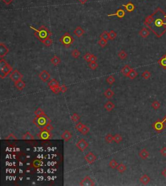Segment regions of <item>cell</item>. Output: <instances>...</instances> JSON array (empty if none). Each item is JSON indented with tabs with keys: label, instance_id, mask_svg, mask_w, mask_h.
I'll list each match as a JSON object with an SVG mask.
<instances>
[{
	"label": "cell",
	"instance_id": "cell-1",
	"mask_svg": "<svg viewBox=\"0 0 166 186\" xmlns=\"http://www.w3.org/2000/svg\"><path fill=\"white\" fill-rule=\"evenodd\" d=\"M144 25L158 38L166 33V14L160 8H158L152 14L148 16L144 21Z\"/></svg>",
	"mask_w": 166,
	"mask_h": 186
},
{
	"label": "cell",
	"instance_id": "cell-2",
	"mask_svg": "<svg viewBox=\"0 0 166 186\" xmlns=\"http://www.w3.org/2000/svg\"><path fill=\"white\" fill-rule=\"evenodd\" d=\"M29 27L31 29H32L33 30L35 31V37L36 38L38 39L41 42H42L43 41L45 40V39L48 38H50L52 35V33L48 29H47L44 25H42L38 29H35V27H33V26H29Z\"/></svg>",
	"mask_w": 166,
	"mask_h": 186
},
{
	"label": "cell",
	"instance_id": "cell-3",
	"mask_svg": "<svg viewBox=\"0 0 166 186\" xmlns=\"http://www.w3.org/2000/svg\"><path fill=\"white\" fill-rule=\"evenodd\" d=\"M13 67L9 65L6 60L3 59V58L1 59L0 60V77L1 79H5L10 72L13 71Z\"/></svg>",
	"mask_w": 166,
	"mask_h": 186
},
{
	"label": "cell",
	"instance_id": "cell-4",
	"mask_svg": "<svg viewBox=\"0 0 166 186\" xmlns=\"http://www.w3.org/2000/svg\"><path fill=\"white\" fill-rule=\"evenodd\" d=\"M33 123L37 127L42 129L47 124L51 123V119L48 118V115H39L36 116L33 119Z\"/></svg>",
	"mask_w": 166,
	"mask_h": 186
},
{
	"label": "cell",
	"instance_id": "cell-5",
	"mask_svg": "<svg viewBox=\"0 0 166 186\" xmlns=\"http://www.w3.org/2000/svg\"><path fill=\"white\" fill-rule=\"evenodd\" d=\"M60 42L66 48H70V45L74 42V38L69 33H66L59 40Z\"/></svg>",
	"mask_w": 166,
	"mask_h": 186
},
{
	"label": "cell",
	"instance_id": "cell-6",
	"mask_svg": "<svg viewBox=\"0 0 166 186\" xmlns=\"http://www.w3.org/2000/svg\"><path fill=\"white\" fill-rule=\"evenodd\" d=\"M166 125H165L164 122L162 121V120H157L155 121L153 124L152 125V127L153 128L154 130L157 132L160 133L161 132H162L163 130H165Z\"/></svg>",
	"mask_w": 166,
	"mask_h": 186
},
{
	"label": "cell",
	"instance_id": "cell-7",
	"mask_svg": "<svg viewBox=\"0 0 166 186\" xmlns=\"http://www.w3.org/2000/svg\"><path fill=\"white\" fill-rule=\"evenodd\" d=\"M23 77H24V75L17 69L13 70L10 75V80H11L12 81L14 82V83L18 81V80H22Z\"/></svg>",
	"mask_w": 166,
	"mask_h": 186
},
{
	"label": "cell",
	"instance_id": "cell-8",
	"mask_svg": "<svg viewBox=\"0 0 166 186\" xmlns=\"http://www.w3.org/2000/svg\"><path fill=\"white\" fill-rule=\"evenodd\" d=\"M88 145V143L84 139H81L76 143V147L79 149V150H81V152L84 151V150L87 149Z\"/></svg>",
	"mask_w": 166,
	"mask_h": 186
},
{
	"label": "cell",
	"instance_id": "cell-9",
	"mask_svg": "<svg viewBox=\"0 0 166 186\" xmlns=\"http://www.w3.org/2000/svg\"><path fill=\"white\" fill-rule=\"evenodd\" d=\"M79 185L81 186H94L95 185V183L90 176H86L84 178L81 182Z\"/></svg>",
	"mask_w": 166,
	"mask_h": 186
},
{
	"label": "cell",
	"instance_id": "cell-10",
	"mask_svg": "<svg viewBox=\"0 0 166 186\" xmlns=\"http://www.w3.org/2000/svg\"><path fill=\"white\" fill-rule=\"evenodd\" d=\"M84 160L88 164H92L94 161H95L97 160V156L94 154V153H92L91 152H88L86 156H84Z\"/></svg>",
	"mask_w": 166,
	"mask_h": 186
},
{
	"label": "cell",
	"instance_id": "cell-11",
	"mask_svg": "<svg viewBox=\"0 0 166 186\" xmlns=\"http://www.w3.org/2000/svg\"><path fill=\"white\" fill-rule=\"evenodd\" d=\"M38 77L40 80H41L42 81L44 82V83L48 82L50 79V78H51V75H50L49 73L48 72V71H47L46 70H43V71H42L41 72L39 73Z\"/></svg>",
	"mask_w": 166,
	"mask_h": 186
},
{
	"label": "cell",
	"instance_id": "cell-12",
	"mask_svg": "<svg viewBox=\"0 0 166 186\" xmlns=\"http://www.w3.org/2000/svg\"><path fill=\"white\" fill-rule=\"evenodd\" d=\"M38 137L43 140H49V139H50V137H51L50 132L47 131V130H44V129H41V131L38 134Z\"/></svg>",
	"mask_w": 166,
	"mask_h": 186
},
{
	"label": "cell",
	"instance_id": "cell-13",
	"mask_svg": "<svg viewBox=\"0 0 166 186\" xmlns=\"http://www.w3.org/2000/svg\"><path fill=\"white\" fill-rule=\"evenodd\" d=\"M8 53H9V49L3 43H0V57L1 59L7 55Z\"/></svg>",
	"mask_w": 166,
	"mask_h": 186
},
{
	"label": "cell",
	"instance_id": "cell-14",
	"mask_svg": "<svg viewBox=\"0 0 166 186\" xmlns=\"http://www.w3.org/2000/svg\"><path fill=\"white\" fill-rule=\"evenodd\" d=\"M112 16H116L117 18H119L121 19V18H123L125 17V10H123V9H118V10H117L116 13H114V14H108V17Z\"/></svg>",
	"mask_w": 166,
	"mask_h": 186
},
{
	"label": "cell",
	"instance_id": "cell-15",
	"mask_svg": "<svg viewBox=\"0 0 166 186\" xmlns=\"http://www.w3.org/2000/svg\"><path fill=\"white\" fill-rule=\"evenodd\" d=\"M122 6L123 7L126 9L127 11L129 12V13H132L135 9V5H134L133 3L130 2V1L127 4H126V5L123 4V5H122Z\"/></svg>",
	"mask_w": 166,
	"mask_h": 186
},
{
	"label": "cell",
	"instance_id": "cell-16",
	"mask_svg": "<svg viewBox=\"0 0 166 186\" xmlns=\"http://www.w3.org/2000/svg\"><path fill=\"white\" fill-rule=\"evenodd\" d=\"M71 137H72V134H71V133L67 130H66L61 136L62 138L64 141H66V142L67 141H69L70 140H71Z\"/></svg>",
	"mask_w": 166,
	"mask_h": 186
},
{
	"label": "cell",
	"instance_id": "cell-17",
	"mask_svg": "<svg viewBox=\"0 0 166 186\" xmlns=\"http://www.w3.org/2000/svg\"><path fill=\"white\" fill-rule=\"evenodd\" d=\"M149 152L145 149H143L139 152V156L142 160H146L149 156Z\"/></svg>",
	"mask_w": 166,
	"mask_h": 186
},
{
	"label": "cell",
	"instance_id": "cell-18",
	"mask_svg": "<svg viewBox=\"0 0 166 186\" xmlns=\"http://www.w3.org/2000/svg\"><path fill=\"white\" fill-rule=\"evenodd\" d=\"M14 86H15V87L18 90H20V91H21V90H24V88L25 87V82L23 81L22 80H20L14 83Z\"/></svg>",
	"mask_w": 166,
	"mask_h": 186
},
{
	"label": "cell",
	"instance_id": "cell-19",
	"mask_svg": "<svg viewBox=\"0 0 166 186\" xmlns=\"http://www.w3.org/2000/svg\"><path fill=\"white\" fill-rule=\"evenodd\" d=\"M151 181V178L147 175H144L140 178V182L144 185H147Z\"/></svg>",
	"mask_w": 166,
	"mask_h": 186
},
{
	"label": "cell",
	"instance_id": "cell-20",
	"mask_svg": "<svg viewBox=\"0 0 166 186\" xmlns=\"http://www.w3.org/2000/svg\"><path fill=\"white\" fill-rule=\"evenodd\" d=\"M73 33L76 35L77 37L80 38L84 34V31L83 30V29H82V27L81 26H78L76 29L74 30Z\"/></svg>",
	"mask_w": 166,
	"mask_h": 186
},
{
	"label": "cell",
	"instance_id": "cell-21",
	"mask_svg": "<svg viewBox=\"0 0 166 186\" xmlns=\"http://www.w3.org/2000/svg\"><path fill=\"white\" fill-rule=\"evenodd\" d=\"M104 108H105V109H106V111L111 112L115 108V104L112 101H108L105 104Z\"/></svg>",
	"mask_w": 166,
	"mask_h": 186
},
{
	"label": "cell",
	"instance_id": "cell-22",
	"mask_svg": "<svg viewBox=\"0 0 166 186\" xmlns=\"http://www.w3.org/2000/svg\"><path fill=\"white\" fill-rule=\"evenodd\" d=\"M132 69H133V68H130V67L129 66V65H125V66L123 67V68L121 69V73H122L123 75H124V76L127 77V76L128 74H129V73H130V71H131Z\"/></svg>",
	"mask_w": 166,
	"mask_h": 186
},
{
	"label": "cell",
	"instance_id": "cell-23",
	"mask_svg": "<svg viewBox=\"0 0 166 186\" xmlns=\"http://www.w3.org/2000/svg\"><path fill=\"white\" fill-rule=\"evenodd\" d=\"M104 95H105V97H106L107 99H111L114 95V92L110 88H108L107 90H105V92H104Z\"/></svg>",
	"mask_w": 166,
	"mask_h": 186
},
{
	"label": "cell",
	"instance_id": "cell-24",
	"mask_svg": "<svg viewBox=\"0 0 166 186\" xmlns=\"http://www.w3.org/2000/svg\"><path fill=\"white\" fill-rule=\"evenodd\" d=\"M116 169L119 173L122 174L127 171V167L125 164H123V163H121V164H118Z\"/></svg>",
	"mask_w": 166,
	"mask_h": 186
},
{
	"label": "cell",
	"instance_id": "cell-25",
	"mask_svg": "<svg viewBox=\"0 0 166 186\" xmlns=\"http://www.w3.org/2000/svg\"><path fill=\"white\" fill-rule=\"evenodd\" d=\"M51 64H53L54 66H58L59 64H60L61 60H60V59L59 56H56V55H54L53 57L51 59Z\"/></svg>",
	"mask_w": 166,
	"mask_h": 186
},
{
	"label": "cell",
	"instance_id": "cell-26",
	"mask_svg": "<svg viewBox=\"0 0 166 186\" xmlns=\"http://www.w3.org/2000/svg\"><path fill=\"white\" fill-rule=\"evenodd\" d=\"M150 34L149 31L148 30L147 28H143L140 32H139V34L140 35V36H141L144 38H145L147 37Z\"/></svg>",
	"mask_w": 166,
	"mask_h": 186
},
{
	"label": "cell",
	"instance_id": "cell-27",
	"mask_svg": "<svg viewBox=\"0 0 166 186\" xmlns=\"http://www.w3.org/2000/svg\"><path fill=\"white\" fill-rule=\"evenodd\" d=\"M23 140H25V141H31V140H35V137L33 135H32L29 132H27L22 137Z\"/></svg>",
	"mask_w": 166,
	"mask_h": 186
},
{
	"label": "cell",
	"instance_id": "cell-28",
	"mask_svg": "<svg viewBox=\"0 0 166 186\" xmlns=\"http://www.w3.org/2000/svg\"><path fill=\"white\" fill-rule=\"evenodd\" d=\"M158 63L164 69H166V53L164 56L162 57L160 60H158Z\"/></svg>",
	"mask_w": 166,
	"mask_h": 186
},
{
	"label": "cell",
	"instance_id": "cell-29",
	"mask_svg": "<svg viewBox=\"0 0 166 186\" xmlns=\"http://www.w3.org/2000/svg\"><path fill=\"white\" fill-rule=\"evenodd\" d=\"M48 85L50 88H52L55 87V86H59V83L55 79H52L48 82Z\"/></svg>",
	"mask_w": 166,
	"mask_h": 186
},
{
	"label": "cell",
	"instance_id": "cell-30",
	"mask_svg": "<svg viewBox=\"0 0 166 186\" xmlns=\"http://www.w3.org/2000/svg\"><path fill=\"white\" fill-rule=\"evenodd\" d=\"M138 75V73H137V71H135L134 69H132L131 71H130V73L127 75V77L129 78V79H134L137 77Z\"/></svg>",
	"mask_w": 166,
	"mask_h": 186
},
{
	"label": "cell",
	"instance_id": "cell-31",
	"mask_svg": "<svg viewBox=\"0 0 166 186\" xmlns=\"http://www.w3.org/2000/svg\"><path fill=\"white\" fill-rule=\"evenodd\" d=\"M32 166L35 169H38L41 167L42 165V161H40V160H38V159H36V160H33V161L32 162Z\"/></svg>",
	"mask_w": 166,
	"mask_h": 186
},
{
	"label": "cell",
	"instance_id": "cell-32",
	"mask_svg": "<svg viewBox=\"0 0 166 186\" xmlns=\"http://www.w3.org/2000/svg\"><path fill=\"white\" fill-rule=\"evenodd\" d=\"M118 56L121 60H125L127 58V53L125 51L121 50L119 51Z\"/></svg>",
	"mask_w": 166,
	"mask_h": 186
},
{
	"label": "cell",
	"instance_id": "cell-33",
	"mask_svg": "<svg viewBox=\"0 0 166 186\" xmlns=\"http://www.w3.org/2000/svg\"><path fill=\"white\" fill-rule=\"evenodd\" d=\"M115 81H116V79L113 75H109V76L106 79V82L110 85L114 84V83H115Z\"/></svg>",
	"mask_w": 166,
	"mask_h": 186
},
{
	"label": "cell",
	"instance_id": "cell-34",
	"mask_svg": "<svg viewBox=\"0 0 166 186\" xmlns=\"http://www.w3.org/2000/svg\"><path fill=\"white\" fill-rule=\"evenodd\" d=\"M105 141L108 143H112L114 141V136H112L111 134H108L105 137Z\"/></svg>",
	"mask_w": 166,
	"mask_h": 186
},
{
	"label": "cell",
	"instance_id": "cell-35",
	"mask_svg": "<svg viewBox=\"0 0 166 186\" xmlns=\"http://www.w3.org/2000/svg\"><path fill=\"white\" fill-rule=\"evenodd\" d=\"M114 142L116 143L119 144L123 141V137L120 134H116L115 136H114Z\"/></svg>",
	"mask_w": 166,
	"mask_h": 186
},
{
	"label": "cell",
	"instance_id": "cell-36",
	"mask_svg": "<svg viewBox=\"0 0 166 186\" xmlns=\"http://www.w3.org/2000/svg\"><path fill=\"white\" fill-rule=\"evenodd\" d=\"M81 54V53L77 49H73V50L72 51V52H71V55H72L73 57L75 58V59H77V58L80 56Z\"/></svg>",
	"mask_w": 166,
	"mask_h": 186
},
{
	"label": "cell",
	"instance_id": "cell-37",
	"mask_svg": "<svg viewBox=\"0 0 166 186\" xmlns=\"http://www.w3.org/2000/svg\"><path fill=\"white\" fill-rule=\"evenodd\" d=\"M100 38L105 39V40H110V37H109V33L107 31H105L103 33H102L100 35Z\"/></svg>",
	"mask_w": 166,
	"mask_h": 186
},
{
	"label": "cell",
	"instance_id": "cell-38",
	"mask_svg": "<svg viewBox=\"0 0 166 186\" xmlns=\"http://www.w3.org/2000/svg\"><path fill=\"white\" fill-rule=\"evenodd\" d=\"M117 165H118V164H117V162L115 160H112L111 161H110V163H109V166L112 169L117 168Z\"/></svg>",
	"mask_w": 166,
	"mask_h": 186
},
{
	"label": "cell",
	"instance_id": "cell-39",
	"mask_svg": "<svg viewBox=\"0 0 166 186\" xmlns=\"http://www.w3.org/2000/svg\"><path fill=\"white\" fill-rule=\"evenodd\" d=\"M160 106H161V104H160V102L158 101H154V102H152V104H151V106H152L154 110H158V109L160 108Z\"/></svg>",
	"mask_w": 166,
	"mask_h": 186
},
{
	"label": "cell",
	"instance_id": "cell-40",
	"mask_svg": "<svg viewBox=\"0 0 166 186\" xmlns=\"http://www.w3.org/2000/svg\"><path fill=\"white\" fill-rule=\"evenodd\" d=\"M88 66L89 68L92 70H95L98 68V64L96 62H90Z\"/></svg>",
	"mask_w": 166,
	"mask_h": 186
},
{
	"label": "cell",
	"instance_id": "cell-41",
	"mask_svg": "<svg viewBox=\"0 0 166 186\" xmlns=\"http://www.w3.org/2000/svg\"><path fill=\"white\" fill-rule=\"evenodd\" d=\"M89 131H90V129H89L86 125H84L83 129H82V130H81L80 132L83 135H86V134L89 132Z\"/></svg>",
	"mask_w": 166,
	"mask_h": 186
},
{
	"label": "cell",
	"instance_id": "cell-42",
	"mask_svg": "<svg viewBox=\"0 0 166 186\" xmlns=\"http://www.w3.org/2000/svg\"><path fill=\"white\" fill-rule=\"evenodd\" d=\"M80 119H81L80 116H79V114H77V113H73L72 116H71V120L75 123L78 122V121L80 120Z\"/></svg>",
	"mask_w": 166,
	"mask_h": 186
},
{
	"label": "cell",
	"instance_id": "cell-43",
	"mask_svg": "<svg viewBox=\"0 0 166 186\" xmlns=\"http://www.w3.org/2000/svg\"><path fill=\"white\" fill-rule=\"evenodd\" d=\"M107 42H108V40L101 38L99 41H98V44H99L101 48H105V47L106 45V44H107Z\"/></svg>",
	"mask_w": 166,
	"mask_h": 186
},
{
	"label": "cell",
	"instance_id": "cell-44",
	"mask_svg": "<svg viewBox=\"0 0 166 186\" xmlns=\"http://www.w3.org/2000/svg\"><path fill=\"white\" fill-rule=\"evenodd\" d=\"M35 114L36 116H39V115H46L45 112H44L42 109L41 108H38L37 110L35 112Z\"/></svg>",
	"mask_w": 166,
	"mask_h": 186
},
{
	"label": "cell",
	"instance_id": "cell-45",
	"mask_svg": "<svg viewBox=\"0 0 166 186\" xmlns=\"http://www.w3.org/2000/svg\"><path fill=\"white\" fill-rule=\"evenodd\" d=\"M42 43H43V44L45 45H46V46H51L53 44V40L52 39H51V38H48L45 39V40H44V41H43Z\"/></svg>",
	"mask_w": 166,
	"mask_h": 186
},
{
	"label": "cell",
	"instance_id": "cell-46",
	"mask_svg": "<svg viewBox=\"0 0 166 186\" xmlns=\"http://www.w3.org/2000/svg\"><path fill=\"white\" fill-rule=\"evenodd\" d=\"M51 90L52 91L53 93H54L55 94H59V93L61 92V90H60V86H55V87L52 88H50Z\"/></svg>",
	"mask_w": 166,
	"mask_h": 186
},
{
	"label": "cell",
	"instance_id": "cell-47",
	"mask_svg": "<svg viewBox=\"0 0 166 186\" xmlns=\"http://www.w3.org/2000/svg\"><path fill=\"white\" fill-rule=\"evenodd\" d=\"M83 126H84V125L83 123H82L81 122H78L75 125V129H76L78 132H80L81 130L82 129H83Z\"/></svg>",
	"mask_w": 166,
	"mask_h": 186
},
{
	"label": "cell",
	"instance_id": "cell-48",
	"mask_svg": "<svg viewBox=\"0 0 166 186\" xmlns=\"http://www.w3.org/2000/svg\"><path fill=\"white\" fill-rule=\"evenodd\" d=\"M141 76H142V77L144 78V79H149L150 77H151V73H150L149 71H147V70H145L142 73Z\"/></svg>",
	"mask_w": 166,
	"mask_h": 186
},
{
	"label": "cell",
	"instance_id": "cell-49",
	"mask_svg": "<svg viewBox=\"0 0 166 186\" xmlns=\"http://www.w3.org/2000/svg\"><path fill=\"white\" fill-rule=\"evenodd\" d=\"M117 36V33H116L114 31L112 30L109 32V37H110V40H114V39L116 38Z\"/></svg>",
	"mask_w": 166,
	"mask_h": 186
},
{
	"label": "cell",
	"instance_id": "cell-50",
	"mask_svg": "<svg viewBox=\"0 0 166 186\" xmlns=\"http://www.w3.org/2000/svg\"><path fill=\"white\" fill-rule=\"evenodd\" d=\"M91 54L90 53H87L84 55V56H83L84 59L86 60L87 62H91Z\"/></svg>",
	"mask_w": 166,
	"mask_h": 186
},
{
	"label": "cell",
	"instance_id": "cell-51",
	"mask_svg": "<svg viewBox=\"0 0 166 186\" xmlns=\"http://www.w3.org/2000/svg\"><path fill=\"white\" fill-rule=\"evenodd\" d=\"M53 129H54L53 126L50 123H48V124H47V125H45V126H44L42 129H44V130H47V131L50 132H51L53 130Z\"/></svg>",
	"mask_w": 166,
	"mask_h": 186
},
{
	"label": "cell",
	"instance_id": "cell-52",
	"mask_svg": "<svg viewBox=\"0 0 166 186\" xmlns=\"http://www.w3.org/2000/svg\"><path fill=\"white\" fill-rule=\"evenodd\" d=\"M7 140H18V138L13 134H10L7 137H5Z\"/></svg>",
	"mask_w": 166,
	"mask_h": 186
},
{
	"label": "cell",
	"instance_id": "cell-53",
	"mask_svg": "<svg viewBox=\"0 0 166 186\" xmlns=\"http://www.w3.org/2000/svg\"><path fill=\"white\" fill-rule=\"evenodd\" d=\"M67 86H66L65 84H62L60 86V90H61V92L62 93V94H64V93L66 92L67 91Z\"/></svg>",
	"mask_w": 166,
	"mask_h": 186
},
{
	"label": "cell",
	"instance_id": "cell-54",
	"mask_svg": "<svg viewBox=\"0 0 166 186\" xmlns=\"http://www.w3.org/2000/svg\"><path fill=\"white\" fill-rule=\"evenodd\" d=\"M160 154L162 156H164V157H166V147H164L162 149L160 150Z\"/></svg>",
	"mask_w": 166,
	"mask_h": 186
},
{
	"label": "cell",
	"instance_id": "cell-55",
	"mask_svg": "<svg viewBox=\"0 0 166 186\" xmlns=\"http://www.w3.org/2000/svg\"><path fill=\"white\" fill-rule=\"evenodd\" d=\"M1 1H2L5 4L9 5H10V4L11 3L13 2L14 0H1Z\"/></svg>",
	"mask_w": 166,
	"mask_h": 186
},
{
	"label": "cell",
	"instance_id": "cell-56",
	"mask_svg": "<svg viewBox=\"0 0 166 186\" xmlns=\"http://www.w3.org/2000/svg\"><path fill=\"white\" fill-rule=\"evenodd\" d=\"M98 60V58H97V56H95V55H93V54H91V62H96V60Z\"/></svg>",
	"mask_w": 166,
	"mask_h": 186
},
{
	"label": "cell",
	"instance_id": "cell-57",
	"mask_svg": "<svg viewBox=\"0 0 166 186\" xmlns=\"http://www.w3.org/2000/svg\"><path fill=\"white\" fill-rule=\"evenodd\" d=\"M78 1H79V2L82 4V5H84V4L86 3L87 2L88 0H78Z\"/></svg>",
	"mask_w": 166,
	"mask_h": 186
},
{
	"label": "cell",
	"instance_id": "cell-58",
	"mask_svg": "<svg viewBox=\"0 0 166 186\" xmlns=\"http://www.w3.org/2000/svg\"><path fill=\"white\" fill-rule=\"evenodd\" d=\"M162 175L164 176L165 178H166V168L162 171Z\"/></svg>",
	"mask_w": 166,
	"mask_h": 186
},
{
	"label": "cell",
	"instance_id": "cell-59",
	"mask_svg": "<svg viewBox=\"0 0 166 186\" xmlns=\"http://www.w3.org/2000/svg\"><path fill=\"white\" fill-rule=\"evenodd\" d=\"M162 121L164 123H165V125H166V115L162 119Z\"/></svg>",
	"mask_w": 166,
	"mask_h": 186
},
{
	"label": "cell",
	"instance_id": "cell-60",
	"mask_svg": "<svg viewBox=\"0 0 166 186\" xmlns=\"http://www.w3.org/2000/svg\"></svg>",
	"mask_w": 166,
	"mask_h": 186
}]
</instances>
